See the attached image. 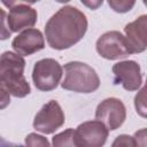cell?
Masks as SVG:
<instances>
[{"instance_id":"6da1fadb","label":"cell","mask_w":147,"mask_h":147,"mask_svg":"<svg viewBox=\"0 0 147 147\" xmlns=\"http://www.w3.org/2000/svg\"><path fill=\"white\" fill-rule=\"evenodd\" d=\"M87 26L88 22L83 11L74 6H64L47 21L46 40L53 49H68L83 39Z\"/></svg>"},{"instance_id":"7a4b0ae2","label":"cell","mask_w":147,"mask_h":147,"mask_svg":"<svg viewBox=\"0 0 147 147\" xmlns=\"http://www.w3.org/2000/svg\"><path fill=\"white\" fill-rule=\"evenodd\" d=\"M25 60L16 52H3L0 57V85L10 95L24 98L30 94L31 87L24 77Z\"/></svg>"},{"instance_id":"3957f363","label":"cell","mask_w":147,"mask_h":147,"mask_svg":"<svg viewBox=\"0 0 147 147\" xmlns=\"http://www.w3.org/2000/svg\"><path fill=\"white\" fill-rule=\"evenodd\" d=\"M64 79L61 83L63 90L76 93H93L100 87V78L96 71L88 64L71 61L64 64Z\"/></svg>"},{"instance_id":"277c9868","label":"cell","mask_w":147,"mask_h":147,"mask_svg":"<svg viewBox=\"0 0 147 147\" xmlns=\"http://www.w3.org/2000/svg\"><path fill=\"white\" fill-rule=\"evenodd\" d=\"M63 68L61 64L51 57L37 61L32 70V80L37 90L49 92L55 90L61 83Z\"/></svg>"},{"instance_id":"5b68a950","label":"cell","mask_w":147,"mask_h":147,"mask_svg":"<svg viewBox=\"0 0 147 147\" xmlns=\"http://www.w3.org/2000/svg\"><path fill=\"white\" fill-rule=\"evenodd\" d=\"M95 48L98 54L107 60H118L133 54L126 37L116 30L101 34L95 42Z\"/></svg>"},{"instance_id":"8992f818","label":"cell","mask_w":147,"mask_h":147,"mask_svg":"<svg viewBox=\"0 0 147 147\" xmlns=\"http://www.w3.org/2000/svg\"><path fill=\"white\" fill-rule=\"evenodd\" d=\"M64 122L65 116L60 103L55 100H51L36 114L33 119V129L44 134H52L60 129Z\"/></svg>"},{"instance_id":"52a82bcc","label":"cell","mask_w":147,"mask_h":147,"mask_svg":"<svg viewBox=\"0 0 147 147\" xmlns=\"http://www.w3.org/2000/svg\"><path fill=\"white\" fill-rule=\"evenodd\" d=\"M109 129L99 119L87 121L79 124L76 129L77 147H101L106 144Z\"/></svg>"},{"instance_id":"ba28073f","label":"cell","mask_w":147,"mask_h":147,"mask_svg":"<svg viewBox=\"0 0 147 147\" xmlns=\"http://www.w3.org/2000/svg\"><path fill=\"white\" fill-rule=\"evenodd\" d=\"M95 118L114 131L122 126L126 119V108L117 98H107L102 100L95 109Z\"/></svg>"},{"instance_id":"9c48e42d","label":"cell","mask_w":147,"mask_h":147,"mask_svg":"<svg viewBox=\"0 0 147 147\" xmlns=\"http://www.w3.org/2000/svg\"><path fill=\"white\" fill-rule=\"evenodd\" d=\"M114 84H121L124 90L132 92L137 91L142 83L141 69L138 62L133 60L119 61L113 65Z\"/></svg>"},{"instance_id":"30bf717a","label":"cell","mask_w":147,"mask_h":147,"mask_svg":"<svg viewBox=\"0 0 147 147\" xmlns=\"http://www.w3.org/2000/svg\"><path fill=\"white\" fill-rule=\"evenodd\" d=\"M11 47L17 54L22 56H29L44 49L45 38L41 31L38 29H25L13 39Z\"/></svg>"},{"instance_id":"8fae6325","label":"cell","mask_w":147,"mask_h":147,"mask_svg":"<svg viewBox=\"0 0 147 147\" xmlns=\"http://www.w3.org/2000/svg\"><path fill=\"white\" fill-rule=\"evenodd\" d=\"M38 20V13L29 5H16L9 9L7 25L10 32H18L34 26Z\"/></svg>"},{"instance_id":"7c38bea8","label":"cell","mask_w":147,"mask_h":147,"mask_svg":"<svg viewBox=\"0 0 147 147\" xmlns=\"http://www.w3.org/2000/svg\"><path fill=\"white\" fill-rule=\"evenodd\" d=\"M125 37L133 54L147 49V15H141L124 28Z\"/></svg>"},{"instance_id":"4fadbf2b","label":"cell","mask_w":147,"mask_h":147,"mask_svg":"<svg viewBox=\"0 0 147 147\" xmlns=\"http://www.w3.org/2000/svg\"><path fill=\"white\" fill-rule=\"evenodd\" d=\"M76 130L67 129L57 134H55L52 139V145L55 147H63V146H76ZM77 147V146H76Z\"/></svg>"},{"instance_id":"5bb4252c","label":"cell","mask_w":147,"mask_h":147,"mask_svg":"<svg viewBox=\"0 0 147 147\" xmlns=\"http://www.w3.org/2000/svg\"><path fill=\"white\" fill-rule=\"evenodd\" d=\"M133 102L137 114L144 118H147V79L145 85L136 94Z\"/></svg>"},{"instance_id":"9a60e30c","label":"cell","mask_w":147,"mask_h":147,"mask_svg":"<svg viewBox=\"0 0 147 147\" xmlns=\"http://www.w3.org/2000/svg\"><path fill=\"white\" fill-rule=\"evenodd\" d=\"M136 1L137 0H108V5L114 11L124 14L134 7Z\"/></svg>"},{"instance_id":"2e32d148","label":"cell","mask_w":147,"mask_h":147,"mask_svg":"<svg viewBox=\"0 0 147 147\" xmlns=\"http://www.w3.org/2000/svg\"><path fill=\"white\" fill-rule=\"evenodd\" d=\"M25 145L28 146H41V147H48L51 144L44 136H40L38 133H29L25 137Z\"/></svg>"},{"instance_id":"e0dca14e","label":"cell","mask_w":147,"mask_h":147,"mask_svg":"<svg viewBox=\"0 0 147 147\" xmlns=\"http://www.w3.org/2000/svg\"><path fill=\"white\" fill-rule=\"evenodd\" d=\"M111 145H113V147H117V146H130V147H133V146H136V142H134L133 137H131L129 134H119L114 140V142Z\"/></svg>"},{"instance_id":"ac0fdd59","label":"cell","mask_w":147,"mask_h":147,"mask_svg":"<svg viewBox=\"0 0 147 147\" xmlns=\"http://www.w3.org/2000/svg\"><path fill=\"white\" fill-rule=\"evenodd\" d=\"M136 146H147V129H140L133 136Z\"/></svg>"},{"instance_id":"d6986e66","label":"cell","mask_w":147,"mask_h":147,"mask_svg":"<svg viewBox=\"0 0 147 147\" xmlns=\"http://www.w3.org/2000/svg\"><path fill=\"white\" fill-rule=\"evenodd\" d=\"M38 1H40V0H1L2 5L5 7H7V8H11V7L16 6V5H20L21 2H25L28 5H32V3H36Z\"/></svg>"},{"instance_id":"ffe728a7","label":"cell","mask_w":147,"mask_h":147,"mask_svg":"<svg viewBox=\"0 0 147 147\" xmlns=\"http://www.w3.org/2000/svg\"><path fill=\"white\" fill-rule=\"evenodd\" d=\"M80 2L87 7L88 9H92V10H95L98 8H100L103 3V0H80Z\"/></svg>"},{"instance_id":"44dd1931","label":"cell","mask_w":147,"mask_h":147,"mask_svg":"<svg viewBox=\"0 0 147 147\" xmlns=\"http://www.w3.org/2000/svg\"><path fill=\"white\" fill-rule=\"evenodd\" d=\"M55 1H57V2H60V3H65V2H69L70 0H55Z\"/></svg>"},{"instance_id":"7402d4cb","label":"cell","mask_w":147,"mask_h":147,"mask_svg":"<svg viewBox=\"0 0 147 147\" xmlns=\"http://www.w3.org/2000/svg\"><path fill=\"white\" fill-rule=\"evenodd\" d=\"M142 2H144V5L147 7V0H142Z\"/></svg>"}]
</instances>
